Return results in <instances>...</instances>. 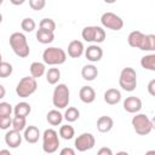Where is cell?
<instances>
[{"mask_svg":"<svg viewBox=\"0 0 155 155\" xmlns=\"http://www.w3.org/2000/svg\"><path fill=\"white\" fill-rule=\"evenodd\" d=\"M8 41H10V46L16 56H18L21 58H25L29 56L30 48L28 45V40L23 33H19V31L12 33L10 35Z\"/></svg>","mask_w":155,"mask_h":155,"instance_id":"1","label":"cell"},{"mask_svg":"<svg viewBox=\"0 0 155 155\" xmlns=\"http://www.w3.org/2000/svg\"><path fill=\"white\" fill-rule=\"evenodd\" d=\"M36 40L44 45L51 44L54 40V34H53V31H48V30H44V29L39 28L36 31Z\"/></svg>","mask_w":155,"mask_h":155,"instance_id":"20","label":"cell"},{"mask_svg":"<svg viewBox=\"0 0 155 155\" xmlns=\"http://www.w3.org/2000/svg\"><path fill=\"white\" fill-rule=\"evenodd\" d=\"M132 126L136 133H138L139 136H147L154 128L153 121L145 114H138V113H136V115L132 117Z\"/></svg>","mask_w":155,"mask_h":155,"instance_id":"6","label":"cell"},{"mask_svg":"<svg viewBox=\"0 0 155 155\" xmlns=\"http://www.w3.org/2000/svg\"><path fill=\"white\" fill-rule=\"evenodd\" d=\"M31 111V107L29 103L27 102H19L15 105L13 108V114L16 116H23V117H27Z\"/></svg>","mask_w":155,"mask_h":155,"instance_id":"21","label":"cell"},{"mask_svg":"<svg viewBox=\"0 0 155 155\" xmlns=\"http://www.w3.org/2000/svg\"><path fill=\"white\" fill-rule=\"evenodd\" d=\"M61 155H75V150L71 148H63L61 150Z\"/></svg>","mask_w":155,"mask_h":155,"instance_id":"39","label":"cell"},{"mask_svg":"<svg viewBox=\"0 0 155 155\" xmlns=\"http://www.w3.org/2000/svg\"><path fill=\"white\" fill-rule=\"evenodd\" d=\"M12 125L11 115L7 116H0V130H7Z\"/></svg>","mask_w":155,"mask_h":155,"instance_id":"36","label":"cell"},{"mask_svg":"<svg viewBox=\"0 0 155 155\" xmlns=\"http://www.w3.org/2000/svg\"><path fill=\"white\" fill-rule=\"evenodd\" d=\"M59 137L58 132L53 128H47L42 133V150L46 154H53L58 150Z\"/></svg>","mask_w":155,"mask_h":155,"instance_id":"5","label":"cell"},{"mask_svg":"<svg viewBox=\"0 0 155 155\" xmlns=\"http://www.w3.org/2000/svg\"><path fill=\"white\" fill-rule=\"evenodd\" d=\"M39 28L40 29H44V30H48V31H53L56 30V22L51 18H42L40 21V24H39Z\"/></svg>","mask_w":155,"mask_h":155,"instance_id":"31","label":"cell"},{"mask_svg":"<svg viewBox=\"0 0 155 155\" xmlns=\"http://www.w3.org/2000/svg\"><path fill=\"white\" fill-rule=\"evenodd\" d=\"M40 136H41V134H40V131H39V128H38L36 126L30 125V126H27V127L24 128L23 138H24L25 142H28L29 144H35V143L39 140Z\"/></svg>","mask_w":155,"mask_h":155,"instance_id":"14","label":"cell"},{"mask_svg":"<svg viewBox=\"0 0 155 155\" xmlns=\"http://www.w3.org/2000/svg\"><path fill=\"white\" fill-rule=\"evenodd\" d=\"M29 70H30V75L35 79L38 78H41L44 74H45V70H46V67H45V63H40V62H33L29 67Z\"/></svg>","mask_w":155,"mask_h":155,"instance_id":"23","label":"cell"},{"mask_svg":"<svg viewBox=\"0 0 155 155\" xmlns=\"http://www.w3.org/2000/svg\"><path fill=\"white\" fill-rule=\"evenodd\" d=\"M144 35L142 31L139 30H133L128 34L127 36V42L131 47H134V48H140L142 44H143V40H144Z\"/></svg>","mask_w":155,"mask_h":155,"instance_id":"16","label":"cell"},{"mask_svg":"<svg viewBox=\"0 0 155 155\" xmlns=\"http://www.w3.org/2000/svg\"><path fill=\"white\" fill-rule=\"evenodd\" d=\"M96 31H97V25H88L85 27L81 31V36L85 41L88 42H94V38H96Z\"/></svg>","mask_w":155,"mask_h":155,"instance_id":"25","label":"cell"},{"mask_svg":"<svg viewBox=\"0 0 155 155\" xmlns=\"http://www.w3.org/2000/svg\"><path fill=\"white\" fill-rule=\"evenodd\" d=\"M101 23L104 28L111 29V30H120L124 27L122 18L113 12H104L101 16Z\"/></svg>","mask_w":155,"mask_h":155,"instance_id":"8","label":"cell"},{"mask_svg":"<svg viewBox=\"0 0 155 155\" xmlns=\"http://www.w3.org/2000/svg\"><path fill=\"white\" fill-rule=\"evenodd\" d=\"M22 138H23V136L21 134V132L12 128L11 131L6 132V134H5V143H6V145L8 148L16 149V148H18L21 145Z\"/></svg>","mask_w":155,"mask_h":155,"instance_id":"10","label":"cell"},{"mask_svg":"<svg viewBox=\"0 0 155 155\" xmlns=\"http://www.w3.org/2000/svg\"><path fill=\"white\" fill-rule=\"evenodd\" d=\"M13 71L12 65L8 62H0V78H8Z\"/></svg>","mask_w":155,"mask_h":155,"instance_id":"33","label":"cell"},{"mask_svg":"<svg viewBox=\"0 0 155 155\" xmlns=\"http://www.w3.org/2000/svg\"><path fill=\"white\" fill-rule=\"evenodd\" d=\"M2 61V56H1V53H0V62Z\"/></svg>","mask_w":155,"mask_h":155,"instance_id":"45","label":"cell"},{"mask_svg":"<svg viewBox=\"0 0 155 155\" xmlns=\"http://www.w3.org/2000/svg\"><path fill=\"white\" fill-rule=\"evenodd\" d=\"M70 92L65 84H58L52 94V103L57 109H64L68 107L70 101Z\"/></svg>","mask_w":155,"mask_h":155,"instance_id":"4","label":"cell"},{"mask_svg":"<svg viewBox=\"0 0 155 155\" xmlns=\"http://www.w3.org/2000/svg\"><path fill=\"white\" fill-rule=\"evenodd\" d=\"M46 120L47 122L51 125V126H58L62 124L63 121V114L59 113L57 109H53V110H50L46 115Z\"/></svg>","mask_w":155,"mask_h":155,"instance_id":"22","label":"cell"},{"mask_svg":"<svg viewBox=\"0 0 155 155\" xmlns=\"http://www.w3.org/2000/svg\"><path fill=\"white\" fill-rule=\"evenodd\" d=\"M12 128L13 130H17V131H24V128L27 127V120H25V117H23V116H16L15 115V117L12 119Z\"/></svg>","mask_w":155,"mask_h":155,"instance_id":"30","label":"cell"},{"mask_svg":"<svg viewBox=\"0 0 155 155\" xmlns=\"http://www.w3.org/2000/svg\"><path fill=\"white\" fill-rule=\"evenodd\" d=\"M98 155H113V151L110 148H107V147H103L98 150Z\"/></svg>","mask_w":155,"mask_h":155,"instance_id":"38","label":"cell"},{"mask_svg":"<svg viewBox=\"0 0 155 155\" xmlns=\"http://www.w3.org/2000/svg\"><path fill=\"white\" fill-rule=\"evenodd\" d=\"M79 98L82 103L90 104L96 99V91L91 86H82L79 91Z\"/></svg>","mask_w":155,"mask_h":155,"instance_id":"15","label":"cell"},{"mask_svg":"<svg viewBox=\"0 0 155 155\" xmlns=\"http://www.w3.org/2000/svg\"><path fill=\"white\" fill-rule=\"evenodd\" d=\"M84 51H85V47H84L82 41H80V40H73L68 45V56L71 58L81 57Z\"/></svg>","mask_w":155,"mask_h":155,"instance_id":"13","label":"cell"},{"mask_svg":"<svg viewBox=\"0 0 155 155\" xmlns=\"http://www.w3.org/2000/svg\"><path fill=\"white\" fill-rule=\"evenodd\" d=\"M119 85L122 90L127 92H132L137 87V73L133 68L126 67L121 70L119 78Z\"/></svg>","mask_w":155,"mask_h":155,"instance_id":"3","label":"cell"},{"mask_svg":"<svg viewBox=\"0 0 155 155\" xmlns=\"http://www.w3.org/2000/svg\"><path fill=\"white\" fill-rule=\"evenodd\" d=\"M2 154L10 155V150H7V149H2V150H0V155H2Z\"/></svg>","mask_w":155,"mask_h":155,"instance_id":"42","label":"cell"},{"mask_svg":"<svg viewBox=\"0 0 155 155\" xmlns=\"http://www.w3.org/2000/svg\"><path fill=\"white\" fill-rule=\"evenodd\" d=\"M84 52H85V57L87 58V61L93 62V63L101 61L103 57V50L98 45H90Z\"/></svg>","mask_w":155,"mask_h":155,"instance_id":"12","label":"cell"},{"mask_svg":"<svg viewBox=\"0 0 155 155\" xmlns=\"http://www.w3.org/2000/svg\"><path fill=\"white\" fill-rule=\"evenodd\" d=\"M13 111L12 105L7 102H0V116H7L11 115V113Z\"/></svg>","mask_w":155,"mask_h":155,"instance_id":"34","label":"cell"},{"mask_svg":"<svg viewBox=\"0 0 155 155\" xmlns=\"http://www.w3.org/2000/svg\"><path fill=\"white\" fill-rule=\"evenodd\" d=\"M46 5V0H29V6L34 11H41Z\"/></svg>","mask_w":155,"mask_h":155,"instance_id":"35","label":"cell"},{"mask_svg":"<svg viewBox=\"0 0 155 155\" xmlns=\"http://www.w3.org/2000/svg\"><path fill=\"white\" fill-rule=\"evenodd\" d=\"M42 59L45 64L48 65H59L67 61V53L61 47H47L42 52Z\"/></svg>","mask_w":155,"mask_h":155,"instance_id":"2","label":"cell"},{"mask_svg":"<svg viewBox=\"0 0 155 155\" xmlns=\"http://www.w3.org/2000/svg\"><path fill=\"white\" fill-rule=\"evenodd\" d=\"M10 2H11L12 5H15V6H19V5L24 4L25 0H10Z\"/></svg>","mask_w":155,"mask_h":155,"instance_id":"40","label":"cell"},{"mask_svg":"<svg viewBox=\"0 0 155 155\" xmlns=\"http://www.w3.org/2000/svg\"><path fill=\"white\" fill-rule=\"evenodd\" d=\"M124 109L127 113L136 114L142 109V101L136 96H130L124 101Z\"/></svg>","mask_w":155,"mask_h":155,"instance_id":"11","label":"cell"},{"mask_svg":"<svg viewBox=\"0 0 155 155\" xmlns=\"http://www.w3.org/2000/svg\"><path fill=\"white\" fill-rule=\"evenodd\" d=\"M139 50H142V51H154L155 50V35L154 34L144 35V40H143V44H142Z\"/></svg>","mask_w":155,"mask_h":155,"instance_id":"27","label":"cell"},{"mask_svg":"<svg viewBox=\"0 0 155 155\" xmlns=\"http://www.w3.org/2000/svg\"><path fill=\"white\" fill-rule=\"evenodd\" d=\"M1 22H2V15L0 13V23H1Z\"/></svg>","mask_w":155,"mask_h":155,"instance_id":"44","label":"cell"},{"mask_svg":"<svg viewBox=\"0 0 155 155\" xmlns=\"http://www.w3.org/2000/svg\"><path fill=\"white\" fill-rule=\"evenodd\" d=\"M148 92L150 93V96H155V79L149 81V84H148Z\"/></svg>","mask_w":155,"mask_h":155,"instance_id":"37","label":"cell"},{"mask_svg":"<svg viewBox=\"0 0 155 155\" xmlns=\"http://www.w3.org/2000/svg\"><path fill=\"white\" fill-rule=\"evenodd\" d=\"M35 27H36V23H35V21H34L33 18H30V17L23 18L22 22H21V28H22L24 31H27V33L33 31V30L35 29Z\"/></svg>","mask_w":155,"mask_h":155,"instance_id":"32","label":"cell"},{"mask_svg":"<svg viewBox=\"0 0 155 155\" xmlns=\"http://www.w3.org/2000/svg\"><path fill=\"white\" fill-rule=\"evenodd\" d=\"M81 76L86 81H93L98 76V69L93 64H86L81 69Z\"/></svg>","mask_w":155,"mask_h":155,"instance_id":"19","label":"cell"},{"mask_svg":"<svg viewBox=\"0 0 155 155\" xmlns=\"http://www.w3.org/2000/svg\"><path fill=\"white\" fill-rule=\"evenodd\" d=\"M79 117H80V111H79V109L75 108V107H69V108L64 111V115H63V119H65L68 122H74V121H76Z\"/></svg>","mask_w":155,"mask_h":155,"instance_id":"28","label":"cell"},{"mask_svg":"<svg viewBox=\"0 0 155 155\" xmlns=\"http://www.w3.org/2000/svg\"><path fill=\"white\" fill-rule=\"evenodd\" d=\"M104 102L109 105H115L121 101V92L116 88H109L104 92Z\"/></svg>","mask_w":155,"mask_h":155,"instance_id":"18","label":"cell"},{"mask_svg":"<svg viewBox=\"0 0 155 155\" xmlns=\"http://www.w3.org/2000/svg\"><path fill=\"white\" fill-rule=\"evenodd\" d=\"M4 2V0H0V6H1V4Z\"/></svg>","mask_w":155,"mask_h":155,"instance_id":"46","label":"cell"},{"mask_svg":"<svg viewBox=\"0 0 155 155\" xmlns=\"http://www.w3.org/2000/svg\"><path fill=\"white\" fill-rule=\"evenodd\" d=\"M38 88L36 79L33 76H24L19 80V82L16 86V93L21 98H28L31 96Z\"/></svg>","mask_w":155,"mask_h":155,"instance_id":"7","label":"cell"},{"mask_svg":"<svg viewBox=\"0 0 155 155\" xmlns=\"http://www.w3.org/2000/svg\"><path fill=\"white\" fill-rule=\"evenodd\" d=\"M61 79V70L58 68H50L46 71V81L50 85H56Z\"/></svg>","mask_w":155,"mask_h":155,"instance_id":"26","label":"cell"},{"mask_svg":"<svg viewBox=\"0 0 155 155\" xmlns=\"http://www.w3.org/2000/svg\"><path fill=\"white\" fill-rule=\"evenodd\" d=\"M5 94H6V90H5V87L0 84V99H2V98L5 97Z\"/></svg>","mask_w":155,"mask_h":155,"instance_id":"41","label":"cell"},{"mask_svg":"<svg viewBox=\"0 0 155 155\" xmlns=\"http://www.w3.org/2000/svg\"><path fill=\"white\" fill-rule=\"evenodd\" d=\"M58 134L61 136V138H63L65 140H69L75 136V130L70 125H63V126H61Z\"/></svg>","mask_w":155,"mask_h":155,"instance_id":"29","label":"cell"},{"mask_svg":"<svg viewBox=\"0 0 155 155\" xmlns=\"http://www.w3.org/2000/svg\"><path fill=\"white\" fill-rule=\"evenodd\" d=\"M140 65H142V68H144L147 70L154 71L155 70V54L150 53V54L143 56L140 59Z\"/></svg>","mask_w":155,"mask_h":155,"instance_id":"24","label":"cell"},{"mask_svg":"<svg viewBox=\"0 0 155 155\" xmlns=\"http://www.w3.org/2000/svg\"><path fill=\"white\" fill-rule=\"evenodd\" d=\"M104 2L105 4H114V2H116V0H104Z\"/></svg>","mask_w":155,"mask_h":155,"instance_id":"43","label":"cell"},{"mask_svg":"<svg viewBox=\"0 0 155 155\" xmlns=\"http://www.w3.org/2000/svg\"><path fill=\"white\" fill-rule=\"evenodd\" d=\"M113 126H114V120L108 115H103L97 120V130L102 133H107L111 131Z\"/></svg>","mask_w":155,"mask_h":155,"instance_id":"17","label":"cell"},{"mask_svg":"<svg viewBox=\"0 0 155 155\" xmlns=\"http://www.w3.org/2000/svg\"><path fill=\"white\" fill-rule=\"evenodd\" d=\"M96 144V139H94V136L92 133H88V132H84L81 133L80 136H78V138L75 139L74 142V145H75V149L78 151H87L90 149H92Z\"/></svg>","mask_w":155,"mask_h":155,"instance_id":"9","label":"cell"}]
</instances>
